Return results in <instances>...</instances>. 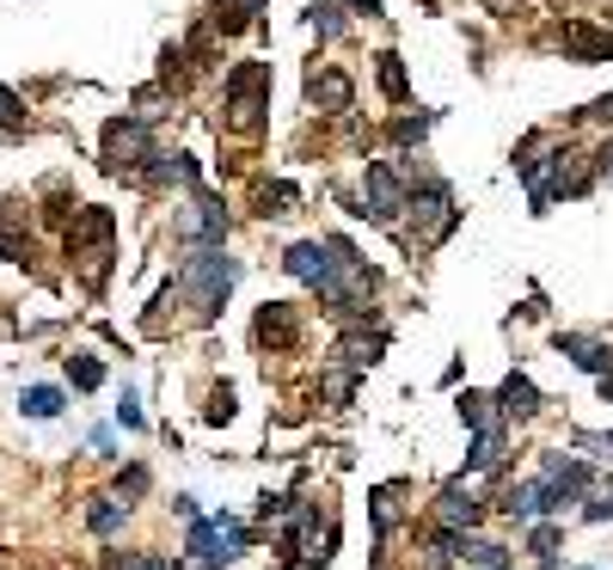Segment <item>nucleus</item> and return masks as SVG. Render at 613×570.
I'll return each mask as SVG.
<instances>
[{"mask_svg": "<svg viewBox=\"0 0 613 570\" xmlns=\"http://www.w3.org/2000/svg\"><path fill=\"white\" fill-rule=\"evenodd\" d=\"M153 160V129L141 117H111L105 124V172H129L141 178Z\"/></svg>", "mask_w": 613, "mask_h": 570, "instance_id": "423d86ee", "label": "nucleus"}, {"mask_svg": "<svg viewBox=\"0 0 613 570\" xmlns=\"http://www.w3.org/2000/svg\"><path fill=\"white\" fill-rule=\"evenodd\" d=\"M577 447H601V454H613V435H589V430H582Z\"/></svg>", "mask_w": 613, "mask_h": 570, "instance_id": "58836bf2", "label": "nucleus"}, {"mask_svg": "<svg viewBox=\"0 0 613 570\" xmlns=\"http://www.w3.org/2000/svg\"><path fill=\"white\" fill-rule=\"evenodd\" d=\"M117 417H123V430H141V399H136V393H123Z\"/></svg>", "mask_w": 613, "mask_h": 570, "instance_id": "473e14b6", "label": "nucleus"}, {"mask_svg": "<svg viewBox=\"0 0 613 570\" xmlns=\"http://www.w3.org/2000/svg\"><path fill=\"white\" fill-rule=\"evenodd\" d=\"M307 98H313L320 110H350L356 86L337 74V68H313V74H307Z\"/></svg>", "mask_w": 613, "mask_h": 570, "instance_id": "f8f14e48", "label": "nucleus"}, {"mask_svg": "<svg viewBox=\"0 0 613 570\" xmlns=\"http://www.w3.org/2000/svg\"><path fill=\"white\" fill-rule=\"evenodd\" d=\"M313 32H320V37H344V0H320V7H313Z\"/></svg>", "mask_w": 613, "mask_h": 570, "instance_id": "bb28decb", "label": "nucleus"}, {"mask_svg": "<svg viewBox=\"0 0 613 570\" xmlns=\"http://www.w3.org/2000/svg\"><path fill=\"white\" fill-rule=\"evenodd\" d=\"M582 570H595V565H582Z\"/></svg>", "mask_w": 613, "mask_h": 570, "instance_id": "37998d69", "label": "nucleus"}, {"mask_svg": "<svg viewBox=\"0 0 613 570\" xmlns=\"http://www.w3.org/2000/svg\"><path fill=\"white\" fill-rule=\"evenodd\" d=\"M123 515H129V503H117V497H92V509H86V527H92V534H117V527H123Z\"/></svg>", "mask_w": 613, "mask_h": 570, "instance_id": "6ab92c4d", "label": "nucleus"}, {"mask_svg": "<svg viewBox=\"0 0 613 570\" xmlns=\"http://www.w3.org/2000/svg\"><path fill=\"white\" fill-rule=\"evenodd\" d=\"M589 154H577V148H552L546 154V172L534 178V209H546V202H558V197H582V190L595 185V166H582Z\"/></svg>", "mask_w": 613, "mask_h": 570, "instance_id": "7ed1b4c3", "label": "nucleus"}, {"mask_svg": "<svg viewBox=\"0 0 613 570\" xmlns=\"http://www.w3.org/2000/svg\"><path fill=\"white\" fill-rule=\"evenodd\" d=\"M460 558H466V565H478V570H504V565H509L504 546H490V539H473V534H460Z\"/></svg>", "mask_w": 613, "mask_h": 570, "instance_id": "412c9836", "label": "nucleus"}, {"mask_svg": "<svg viewBox=\"0 0 613 570\" xmlns=\"http://www.w3.org/2000/svg\"><path fill=\"white\" fill-rule=\"evenodd\" d=\"M19 411L44 423V417H56V411H61V393H56V386H25V393H19Z\"/></svg>", "mask_w": 613, "mask_h": 570, "instance_id": "b1692460", "label": "nucleus"}, {"mask_svg": "<svg viewBox=\"0 0 613 570\" xmlns=\"http://www.w3.org/2000/svg\"><path fill=\"white\" fill-rule=\"evenodd\" d=\"M490 405L497 399H485V393H460V423H466V430H497Z\"/></svg>", "mask_w": 613, "mask_h": 570, "instance_id": "393cba45", "label": "nucleus"}, {"mask_svg": "<svg viewBox=\"0 0 613 570\" xmlns=\"http://www.w3.org/2000/svg\"><path fill=\"white\" fill-rule=\"evenodd\" d=\"M141 185H160V190H197V160H190V154H153V166L141 172Z\"/></svg>", "mask_w": 613, "mask_h": 570, "instance_id": "9b49d317", "label": "nucleus"}, {"mask_svg": "<svg viewBox=\"0 0 613 570\" xmlns=\"http://www.w3.org/2000/svg\"><path fill=\"white\" fill-rule=\"evenodd\" d=\"M203 417H209V423H228V417H233V386H215L209 411H203Z\"/></svg>", "mask_w": 613, "mask_h": 570, "instance_id": "c756f323", "label": "nucleus"}, {"mask_svg": "<svg viewBox=\"0 0 613 570\" xmlns=\"http://www.w3.org/2000/svg\"><path fill=\"white\" fill-rule=\"evenodd\" d=\"M436 515H442V527H454V534H473V527L485 522V503H478L466 485H442V497H436Z\"/></svg>", "mask_w": 613, "mask_h": 570, "instance_id": "9d476101", "label": "nucleus"}, {"mask_svg": "<svg viewBox=\"0 0 613 570\" xmlns=\"http://www.w3.org/2000/svg\"><path fill=\"white\" fill-rule=\"evenodd\" d=\"M504 509L516 515V522H534V515H546V509H552V491H546V485H516Z\"/></svg>", "mask_w": 613, "mask_h": 570, "instance_id": "f3484780", "label": "nucleus"}, {"mask_svg": "<svg viewBox=\"0 0 613 570\" xmlns=\"http://www.w3.org/2000/svg\"><path fill=\"white\" fill-rule=\"evenodd\" d=\"M473 473H497L504 466V430H478V442H473Z\"/></svg>", "mask_w": 613, "mask_h": 570, "instance_id": "4be33fe9", "label": "nucleus"}, {"mask_svg": "<svg viewBox=\"0 0 613 570\" xmlns=\"http://www.w3.org/2000/svg\"><path fill=\"white\" fill-rule=\"evenodd\" d=\"M582 117H595V124H613V93H608V98H595V105L582 110Z\"/></svg>", "mask_w": 613, "mask_h": 570, "instance_id": "4c0bfd02", "label": "nucleus"}, {"mask_svg": "<svg viewBox=\"0 0 613 570\" xmlns=\"http://www.w3.org/2000/svg\"><path fill=\"white\" fill-rule=\"evenodd\" d=\"M350 393H356V374H344V369L325 374V399L332 405H350Z\"/></svg>", "mask_w": 613, "mask_h": 570, "instance_id": "c85d7f7f", "label": "nucleus"}, {"mask_svg": "<svg viewBox=\"0 0 613 570\" xmlns=\"http://www.w3.org/2000/svg\"><path fill=\"white\" fill-rule=\"evenodd\" d=\"M190 552H197V565H203V570L221 565V534H215V515H209V522H203V515L190 522Z\"/></svg>", "mask_w": 613, "mask_h": 570, "instance_id": "a211bd4d", "label": "nucleus"}, {"mask_svg": "<svg viewBox=\"0 0 613 570\" xmlns=\"http://www.w3.org/2000/svg\"><path fill=\"white\" fill-rule=\"evenodd\" d=\"M424 129H429V110H417V117H398L393 136H398V141H424Z\"/></svg>", "mask_w": 613, "mask_h": 570, "instance_id": "7c9ffc66", "label": "nucleus"}, {"mask_svg": "<svg viewBox=\"0 0 613 570\" xmlns=\"http://www.w3.org/2000/svg\"><path fill=\"white\" fill-rule=\"evenodd\" d=\"M252 338H258L264 350H294V344H301V313H294L289 301H264L258 319H252Z\"/></svg>", "mask_w": 613, "mask_h": 570, "instance_id": "1a4fd4ad", "label": "nucleus"}, {"mask_svg": "<svg viewBox=\"0 0 613 570\" xmlns=\"http://www.w3.org/2000/svg\"><path fill=\"white\" fill-rule=\"evenodd\" d=\"M601 393H608V405H613V374H608V381H601Z\"/></svg>", "mask_w": 613, "mask_h": 570, "instance_id": "79ce46f5", "label": "nucleus"}, {"mask_svg": "<svg viewBox=\"0 0 613 570\" xmlns=\"http://www.w3.org/2000/svg\"><path fill=\"white\" fill-rule=\"evenodd\" d=\"M344 7H356V13H368V19L381 13V0H344Z\"/></svg>", "mask_w": 613, "mask_h": 570, "instance_id": "a19ab883", "label": "nucleus"}, {"mask_svg": "<svg viewBox=\"0 0 613 570\" xmlns=\"http://www.w3.org/2000/svg\"><path fill=\"white\" fill-rule=\"evenodd\" d=\"M258 202H264L258 216H289V202H294V185H264V190H258Z\"/></svg>", "mask_w": 613, "mask_h": 570, "instance_id": "cd10ccee", "label": "nucleus"}, {"mask_svg": "<svg viewBox=\"0 0 613 570\" xmlns=\"http://www.w3.org/2000/svg\"><path fill=\"white\" fill-rule=\"evenodd\" d=\"M405 209H412V190L398 185V172L386 166V160H368V172H362V209H356V216L374 221V228H393Z\"/></svg>", "mask_w": 613, "mask_h": 570, "instance_id": "20e7f679", "label": "nucleus"}, {"mask_svg": "<svg viewBox=\"0 0 613 570\" xmlns=\"http://www.w3.org/2000/svg\"><path fill=\"white\" fill-rule=\"evenodd\" d=\"M117 491H123V497H141V491H148V466H129Z\"/></svg>", "mask_w": 613, "mask_h": 570, "instance_id": "2f4dec72", "label": "nucleus"}, {"mask_svg": "<svg viewBox=\"0 0 613 570\" xmlns=\"http://www.w3.org/2000/svg\"><path fill=\"white\" fill-rule=\"evenodd\" d=\"M460 221L454 209V190L442 185V178H424V185L412 190V228H417V246H436V240H448V228Z\"/></svg>", "mask_w": 613, "mask_h": 570, "instance_id": "0eeeda50", "label": "nucleus"}, {"mask_svg": "<svg viewBox=\"0 0 613 570\" xmlns=\"http://www.w3.org/2000/svg\"><path fill=\"white\" fill-rule=\"evenodd\" d=\"M534 552H546V565H552V552H558V527H534Z\"/></svg>", "mask_w": 613, "mask_h": 570, "instance_id": "e433bc0d", "label": "nucleus"}, {"mask_svg": "<svg viewBox=\"0 0 613 570\" xmlns=\"http://www.w3.org/2000/svg\"><path fill=\"white\" fill-rule=\"evenodd\" d=\"M178 240H190V246H221V240H228V209H221L209 190H190V202L178 209Z\"/></svg>", "mask_w": 613, "mask_h": 570, "instance_id": "6e6552de", "label": "nucleus"}, {"mask_svg": "<svg viewBox=\"0 0 613 570\" xmlns=\"http://www.w3.org/2000/svg\"><path fill=\"white\" fill-rule=\"evenodd\" d=\"M374 68H381V93L393 98V105H405V98H412V80H405V62H398L393 49H386V56H374Z\"/></svg>", "mask_w": 613, "mask_h": 570, "instance_id": "aec40b11", "label": "nucleus"}, {"mask_svg": "<svg viewBox=\"0 0 613 570\" xmlns=\"http://www.w3.org/2000/svg\"><path fill=\"white\" fill-rule=\"evenodd\" d=\"M558 350L570 356V362H577V369H589V374H601V381H608L613 374V350L601 338H577V331H565V338H558Z\"/></svg>", "mask_w": 613, "mask_h": 570, "instance_id": "2eb2a0df", "label": "nucleus"}, {"mask_svg": "<svg viewBox=\"0 0 613 570\" xmlns=\"http://www.w3.org/2000/svg\"><path fill=\"white\" fill-rule=\"evenodd\" d=\"M381 350H386V338H381V331H374V338H368V331H350V338L337 344V356L350 362V374L374 369V362H381Z\"/></svg>", "mask_w": 613, "mask_h": 570, "instance_id": "dca6fc26", "label": "nucleus"}, {"mask_svg": "<svg viewBox=\"0 0 613 570\" xmlns=\"http://www.w3.org/2000/svg\"><path fill=\"white\" fill-rule=\"evenodd\" d=\"M582 515H589V522H613V485H608V491H601L589 509H582Z\"/></svg>", "mask_w": 613, "mask_h": 570, "instance_id": "f704fd0d", "label": "nucleus"}, {"mask_svg": "<svg viewBox=\"0 0 613 570\" xmlns=\"http://www.w3.org/2000/svg\"><path fill=\"white\" fill-rule=\"evenodd\" d=\"M368 503H374V527H381V534H393V522H398V503H405V485H381V491L368 497Z\"/></svg>", "mask_w": 613, "mask_h": 570, "instance_id": "5701e85b", "label": "nucleus"}, {"mask_svg": "<svg viewBox=\"0 0 613 570\" xmlns=\"http://www.w3.org/2000/svg\"><path fill=\"white\" fill-rule=\"evenodd\" d=\"M264 98H270V62H245L228 74V110H233V129H240V136H258Z\"/></svg>", "mask_w": 613, "mask_h": 570, "instance_id": "39448f33", "label": "nucleus"}, {"mask_svg": "<svg viewBox=\"0 0 613 570\" xmlns=\"http://www.w3.org/2000/svg\"><path fill=\"white\" fill-rule=\"evenodd\" d=\"M105 570H148L141 552H105Z\"/></svg>", "mask_w": 613, "mask_h": 570, "instance_id": "72a5a7b5", "label": "nucleus"}, {"mask_svg": "<svg viewBox=\"0 0 613 570\" xmlns=\"http://www.w3.org/2000/svg\"><path fill=\"white\" fill-rule=\"evenodd\" d=\"M565 56H577V62H613V32H595V25H565Z\"/></svg>", "mask_w": 613, "mask_h": 570, "instance_id": "4468645a", "label": "nucleus"}, {"mask_svg": "<svg viewBox=\"0 0 613 570\" xmlns=\"http://www.w3.org/2000/svg\"><path fill=\"white\" fill-rule=\"evenodd\" d=\"M595 172H601V178H613V141H608V148H601V154H595Z\"/></svg>", "mask_w": 613, "mask_h": 570, "instance_id": "ea45409f", "label": "nucleus"}, {"mask_svg": "<svg viewBox=\"0 0 613 570\" xmlns=\"http://www.w3.org/2000/svg\"><path fill=\"white\" fill-rule=\"evenodd\" d=\"M240 282V264L228 258L221 246H190L178 264V289L190 294V313H197L203 325L221 313V301H228V289Z\"/></svg>", "mask_w": 613, "mask_h": 570, "instance_id": "f257e3e1", "label": "nucleus"}, {"mask_svg": "<svg viewBox=\"0 0 613 570\" xmlns=\"http://www.w3.org/2000/svg\"><path fill=\"white\" fill-rule=\"evenodd\" d=\"M111 233H117L111 209H86V216L74 221V233H68V258L80 264L86 289H105V270H111Z\"/></svg>", "mask_w": 613, "mask_h": 570, "instance_id": "f03ea898", "label": "nucleus"}, {"mask_svg": "<svg viewBox=\"0 0 613 570\" xmlns=\"http://www.w3.org/2000/svg\"><path fill=\"white\" fill-rule=\"evenodd\" d=\"M497 411L516 417V423H528V417L540 411V386L528 381V374H509V381L497 386Z\"/></svg>", "mask_w": 613, "mask_h": 570, "instance_id": "ddd939ff", "label": "nucleus"}, {"mask_svg": "<svg viewBox=\"0 0 613 570\" xmlns=\"http://www.w3.org/2000/svg\"><path fill=\"white\" fill-rule=\"evenodd\" d=\"M68 381H74L80 393H92V386H105V362H99V356H68Z\"/></svg>", "mask_w": 613, "mask_h": 570, "instance_id": "a878e982", "label": "nucleus"}, {"mask_svg": "<svg viewBox=\"0 0 613 570\" xmlns=\"http://www.w3.org/2000/svg\"><path fill=\"white\" fill-rule=\"evenodd\" d=\"M0 124H7V129H19V124H25V117H19V98L7 93V86H0Z\"/></svg>", "mask_w": 613, "mask_h": 570, "instance_id": "c9c22d12", "label": "nucleus"}]
</instances>
